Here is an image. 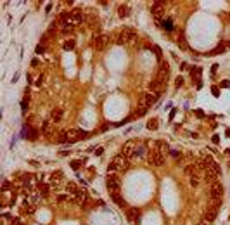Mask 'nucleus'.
Segmentation results:
<instances>
[{"label":"nucleus","mask_w":230,"mask_h":225,"mask_svg":"<svg viewBox=\"0 0 230 225\" xmlns=\"http://www.w3.org/2000/svg\"><path fill=\"white\" fill-rule=\"evenodd\" d=\"M130 168V159L126 156H123V154H118L113 158V161L107 164V171L109 173H116L118 175V171H126Z\"/></svg>","instance_id":"f257e3e1"},{"label":"nucleus","mask_w":230,"mask_h":225,"mask_svg":"<svg viewBox=\"0 0 230 225\" xmlns=\"http://www.w3.org/2000/svg\"><path fill=\"white\" fill-rule=\"evenodd\" d=\"M81 137H87V134L81 132L80 128H69V130H62V134L59 135L57 142H59V144H71L74 140L81 139Z\"/></svg>","instance_id":"f03ea898"},{"label":"nucleus","mask_w":230,"mask_h":225,"mask_svg":"<svg viewBox=\"0 0 230 225\" xmlns=\"http://www.w3.org/2000/svg\"><path fill=\"white\" fill-rule=\"evenodd\" d=\"M137 38H139V35L133 28H123L118 33V43L120 45H133L137 42Z\"/></svg>","instance_id":"7ed1b4c3"},{"label":"nucleus","mask_w":230,"mask_h":225,"mask_svg":"<svg viewBox=\"0 0 230 225\" xmlns=\"http://www.w3.org/2000/svg\"><path fill=\"white\" fill-rule=\"evenodd\" d=\"M220 164L218 163H209V164H206L204 166V171H202V178H204L206 182H209V184H215L218 182V177H220Z\"/></svg>","instance_id":"20e7f679"},{"label":"nucleus","mask_w":230,"mask_h":225,"mask_svg":"<svg viewBox=\"0 0 230 225\" xmlns=\"http://www.w3.org/2000/svg\"><path fill=\"white\" fill-rule=\"evenodd\" d=\"M106 185H107L109 192H120V187H121L120 175H116V173H107V177H106Z\"/></svg>","instance_id":"39448f33"},{"label":"nucleus","mask_w":230,"mask_h":225,"mask_svg":"<svg viewBox=\"0 0 230 225\" xmlns=\"http://www.w3.org/2000/svg\"><path fill=\"white\" fill-rule=\"evenodd\" d=\"M164 11H166V2H154L151 5V12L157 25H161V18L164 16Z\"/></svg>","instance_id":"423d86ee"},{"label":"nucleus","mask_w":230,"mask_h":225,"mask_svg":"<svg viewBox=\"0 0 230 225\" xmlns=\"http://www.w3.org/2000/svg\"><path fill=\"white\" fill-rule=\"evenodd\" d=\"M147 163L151 166H163L164 164V154H161L159 151H151L147 152Z\"/></svg>","instance_id":"0eeeda50"},{"label":"nucleus","mask_w":230,"mask_h":225,"mask_svg":"<svg viewBox=\"0 0 230 225\" xmlns=\"http://www.w3.org/2000/svg\"><path fill=\"white\" fill-rule=\"evenodd\" d=\"M156 80H159V81H163V83H166L169 80V66L166 61H161L159 62V71H157L156 74Z\"/></svg>","instance_id":"6e6552de"},{"label":"nucleus","mask_w":230,"mask_h":225,"mask_svg":"<svg viewBox=\"0 0 230 225\" xmlns=\"http://www.w3.org/2000/svg\"><path fill=\"white\" fill-rule=\"evenodd\" d=\"M156 101H157V97L154 95V94H151V92H149V94H142V95H140V101H139V108L149 109Z\"/></svg>","instance_id":"1a4fd4ad"},{"label":"nucleus","mask_w":230,"mask_h":225,"mask_svg":"<svg viewBox=\"0 0 230 225\" xmlns=\"http://www.w3.org/2000/svg\"><path fill=\"white\" fill-rule=\"evenodd\" d=\"M107 43H109L107 35H97V37H94V40H92V47L95 50H104L107 47Z\"/></svg>","instance_id":"9d476101"},{"label":"nucleus","mask_w":230,"mask_h":225,"mask_svg":"<svg viewBox=\"0 0 230 225\" xmlns=\"http://www.w3.org/2000/svg\"><path fill=\"white\" fill-rule=\"evenodd\" d=\"M164 88H166V83H163V81H159V80H152L151 83H149V92L151 94H154L156 97H159L161 94L164 92Z\"/></svg>","instance_id":"9b49d317"},{"label":"nucleus","mask_w":230,"mask_h":225,"mask_svg":"<svg viewBox=\"0 0 230 225\" xmlns=\"http://www.w3.org/2000/svg\"><path fill=\"white\" fill-rule=\"evenodd\" d=\"M225 189L222 185V182H215L209 185V194H211L213 199H222V196H223Z\"/></svg>","instance_id":"f8f14e48"},{"label":"nucleus","mask_w":230,"mask_h":225,"mask_svg":"<svg viewBox=\"0 0 230 225\" xmlns=\"http://www.w3.org/2000/svg\"><path fill=\"white\" fill-rule=\"evenodd\" d=\"M81 23H85V14H83V11L74 9V11L71 12V25H73V26H78V25H81Z\"/></svg>","instance_id":"ddd939ff"},{"label":"nucleus","mask_w":230,"mask_h":225,"mask_svg":"<svg viewBox=\"0 0 230 225\" xmlns=\"http://www.w3.org/2000/svg\"><path fill=\"white\" fill-rule=\"evenodd\" d=\"M135 147H137V142H135V140H128L126 144L123 146V149H121V154L126 156V158L130 159L132 158V154H133V151H135Z\"/></svg>","instance_id":"4468645a"},{"label":"nucleus","mask_w":230,"mask_h":225,"mask_svg":"<svg viewBox=\"0 0 230 225\" xmlns=\"http://www.w3.org/2000/svg\"><path fill=\"white\" fill-rule=\"evenodd\" d=\"M142 158H147V149H145V146H142V144H137V147H135V151H133L132 158H130V161L132 159H142Z\"/></svg>","instance_id":"2eb2a0df"},{"label":"nucleus","mask_w":230,"mask_h":225,"mask_svg":"<svg viewBox=\"0 0 230 225\" xmlns=\"http://www.w3.org/2000/svg\"><path fill=\"white\" fill-rule=\"evenodd\" d=\"M62 182V171L61 170H57V171H54L52 175H50V178H48V185L54 189V187H59V184Z\"/></svg>","instance_id":"dca6fc26"},{"label":"nucleus","mask_w":230,"mask_h":225,"mask_svg":"<svg viewBox=\"0 0 230 225\" xmlns=\"http://www.w3.org/2000/svg\"><path fill=\"white\" fill-rule=\"evenodd\" d=\"M126 218L133 223H139L140 220V210L139 208H126Z\"/></svg>","instance_id":"f3484780"},{"label":"nucleus","mask_w":230,"mask_h":225,"mask_svg":"<svg viewBox=\"0 0 230 225\" xmlns=\"http://www.w3.org/2000/svg\"><path fill=\"white\" fill-rule=\"evenodd\" d=\"M109 196H111V199L114 201L120 208H126V201L123 199V196H121L120 192H109Z\"/></svg>","instance_id":"a211bd4d"},{"label":"nucleus","mask_w":230,"mask_h":225,"mask_svg":"<svg viewBox=\"0 0 230 225\" xmlns=\"http://www.w3.org/2000/svg\"><path fill=\"white\" fill-rule=\"evenodd\" d=\"M62 116H64V111L61 109V108H54V109H52V113H50V121L57 123V121H61V120H62Z\"/></svg>","instance_id":"6ab92c4d"},{"label":"nucleus","mask_w":230,"mask_h":225,"mask_svg":"<svg viewBox=\"0 0 230 225\" xmlns=\"http://www.w3.org/2000/svg\"><path fill=\"white\" fill-rule=\"evenodd\" d=\"M216 215H218V208L216 206L208 208L206 213H204V220H206V222H213V220L216 218Z\"/></svg>","instance_id":"aec40b11"},{"label":"nucleus","mask_w":230,"mask_h":225,"mask_svg":"<svg viewBox=\"0 0 230 225\" xmlns=\"http://www.w3.org/2000/svg\"><path fill=\"white\" fill-rule=\"evenodd\" d=\"M227 49H230V42H222V43L216 47V49L209 50L208 54H209V55H216V54H222V52H225Z\"/></svg>","instance_id":"412c9836"},{"label":"nucleus","mask_w":230,"mask_h":225,"mask_svg":"<svg viewBox=\"0 0 230 225\" xmlns=\"http://www.w3.org/2000/svg\"><path fill=\"white\" fill-rule=\"evenodd\" d=\"M19 211H21V215H33V213H35V206H33V204H30L28 201L24 199L23 206H21V210H19Z\"/></svg>","instance_id":"4be33fe9"},{"label":"nucleus","mask_w":230,"mask_h":225,"mask_svg":"<svg viewBox=\"0 0 230 225\" xmlns=\"http://www.w3.org/2000/svg\"><path fill=\"white\" fill-rule=\"evenodd\" d=\"M118 16H120L121 19H125L130 16V7L126 5V4H121L120 7H118Z\"/></svg>","instance_id":"5701e85b"},{"label":"nucleus","mask_w":230,"mask_h":225,"mask_svg":"<svg viewBox=\"0 0 230 225\" xmlns=\"http://www.w3.org/2000/svg\"><path fill=\"white\" fill-rule=\"evenodd\" d=\"M156 151H159L161 154H164V152H169L168 142H164V140H157V142H156Z\"/></svg>","instance_id":"b1692460"},{"label":"nucleus","mask_w":230,"mask_h":225,"mask_svg":"<svg viewBox=\"0 0 230 225\" xmlns=\"http://www.w3.org/2000/svg\"><path fill=\"white\" fill-rule=\"evenodd\" d=\"M28 108H30V90L26 88V90H24V97H23V101H21V109L26 111Z\"/></svg>","instance_id":"393cba45"},{"label":"nucleus","mask_w":230,"mask_h":225,"mask_svg":"<svg viewBox=\"0 0 230 225\" xmlns=\"http://www.w3.org/2000/svg\"><path fill=\"white\" fill-rule=\"evenodd\" d=\"M147 111H149V109H144V108H139V109H135L132 114H130V118H128L126 121H130V120H135V118H140V116H144Z\"/></svg>","instance_id":"a878e982"},{"label":"nucleus","mask_w":230,"mask_h":225,"mask_svg":"<svg viewBox=\"0 0 230 225\" xmlns=\"http://www.w3.org/2000/svg\"><path fill=\"white\" fill-rule=\"evenodd\" d=\"M201 178H202V171H199V173L192 175V177H190V185H192V187H199Z\"/></svg>","instance_id":"bb28decb"},{"label":"nucleus","mask_w":230,"mask_h":225,"mask_svg":"<svg viewBox=\"0 0 230 225\" xmlns=\"http://www.w3.org/2000/svg\"><path fill=\"white\" fill-rule=\"evenodd\" d=\"M50 132H52V121L48 120V121H45L42 125V134L45 135V137H50Z\"/></svg>","instance_id":"cd10ccee"},{"label":"nucleus","mask_w":230,"mask_h":225,"mask_svg":"<svg viewBox=\"0 0 230 225\" xmlns=\"http://www.w3.org/2000/svg\"><path fill=\"white\" fill-rule=\"evenodd\" d=\"M66 190L69 192V194L76 196V194H78V190H80V187H78V185H76L74 182H67V185H66Z\"/></svg>","instance_id":"c85d7f7f"},{"label":"nucleus","mask_w":230,"mask_h":225,"mask_svg":"<svg viewBox=\"0 0 230 225\" xmlns=\"http://www.w3.org/2000/svg\"><path fill=\"white\" fill-rule=\"evenodd\" d=\"M38 189H40V196L47 197V196H48V190H50L52 187H50L48 184H42V182H40V184H38Z\"/></svg>","instance_id":"c756f323"},{"label":"nucleus","mask_w":230,"mask_h":225,"mask_svg":"<svg viewBox=\"0 0 230 225\" xmlns=\"http://www.w3.org/2000/svg\"><path fill=\"white\" fill-rule=\"evenodd\" d=\"M85 163H87V159H85V158L83 159H74V161H71V168H73V170H80Z\"/></svg>","instance_id":"7c9ffc66"},{"label":"nucleus","mask_w":230,"mask_h":225,"mask_svg":"<svg viewBox=\"0 0 230 225\" xmlns=\"http://www.w3.org/2000/svg\"><path fill=\"white\" fill-rule=\"evenodd\" d=\"M74 47H76V42H74L73 38L66 40V42H64V45H62V49H64V50H74Z\"/></svg>","instance_id":"2f4dec72"},{"label":"nucleus","mask_w":230,"mask_h":225,"mask_svg":"<svg viewBox=\"0 0 230 225\" xmlns=\"http://www.w3.org/2000/svg\"><path fill=\"white\" fill-rule=\"evenodd\" d=\"M157 125H159L157 118H151V120L147 121V130H157Z\"/></svg>","instance_id":"473e14b6"},{"label":"nucleus","mask_w":230,"mask_h":225,"mask_svg":"<svg viewBox=\"0 0 230 225\" xmlns=\"http://www.w3.org/2000/svg\"><path fill=\"white\" fill-rule=\"evenodd\" d=\"M161 25H163V28H164L166 31H173V21H171L169 18H166L163 23H161Z\"/></svg>","instance_id":"72a5a7b5"},{"label":"nucleus","mask_w":230,"mask_h":225,"mask_svg":"<svg viewBox=\"0 0 230 225\" xmlns=\"http://www.w3.org/2000/svg\"><path fill=\"white\" fill-rule=\"evenodd\" d=\"M38 135H40V130H38V128H35V127H31L28 140H36V139H38Z\"/></svg>","instance_id":"f704fd0d"},{"label":"nucleus","mask_w":230,"mask_h":225,"mask_svg":"<svg viewBox=\"0 0 230 225\" xmlns=\"http://www.w3.org/2000/svg\"><path fill=\"white\" fill-rule=\"evenodd\" d=\"M30 130H31L30 123H24V125H23V132H21V135H23L24 139H28V137H30Z\"/></svg>","instance_id":"c9c22d12"},{"label":"nucleus","mask_w":230,"mask_h":225,"mask_svg":"<svg viewBox=\"0 0 230 225\" xmlns=\"http://www.w3.org/2000/svg\"><path fill=\"white\" fill-rule=\"evenodd\" d=\"M199 73H201V68H197V66H192V68H190V76L194 74V78H197V76H199Z\"/></svg>","instance_id":"e433bc0d"},{"label":"nucleus","mask_w":230,"mask_h":225,"mask_svg":"<svg viewBox=\"0 0 230 225\" xmlns=\"http://www.w3.org/2000/svg\"><path fill=\"white\" fill-rule=\"evenodd\" d=\"M74 28H76V26H73V25H66V26H62V30H61V31L67 35V33H71V31L74 30Z\"/></svg>","instance_id":"4c0bfd02"},{"label":"nucleus","mask_w":230,"mask_h":225,"mask_svg":"<svg viewBox=\"0 0 230 225\" xmlns=\"http://www.w3.org/2000/svg\"><path fill=\"white\" fill-rule=\"evenodd\" d=\"M35 52L36 54H43V52H45V45H43V43H38L36 49H35Z\"/></svg>","instance_id":"58836bf2"},{"label":"nucleus","mask_w":230,"mask_h":225,"mask_svg":"<svg viewBox=\"0 0 230 225\" xmlns=\"http://www.w3.org/2000/svg\"><path fill=\"white\" fill-rule=\"evenodd\" d=\"M43 80H45V74H40V76H38V78H36V81H35V85L36 87H40L43 83Z\"/></svg>","instance_id":"ea45409f"},{"label":"nucleus","mask_w":230,"mask_h":225,"mask_svg":"<svg viewBox=\"0 0 230 225\" xmlns=\"http://www.w3.org/2000/svg\"><path fill=\"white\" fill-rule=\"evenodd\" d=\"M11 225H23V220L18 218V217L16 218H11Z\"/></svg>","instance_id":"a19ab883"},{"label":"nucleus","mask_w":230,"mask_h":225,"mask_svg":"<svg viewBox=\"0 0 230 225\" xmlns=\"http://www.w3.org/2000/svg\"><path fill=\"white\" fill-rule=\"evenodd\" d=\"M67 199H69V196H66V194L57 196V203H64V201H67Z\"/></svg>","instance_id":"79ce46f5"},{"label":"nucleus","mask_w":230,"mask_h":225,"mask_svg":"<svg viewBox=\"0 0 230 225\" xmlns=\"http://www.w3.org/2000/svg\"><path fill=\"white\" fill-rule=\"evenodd\" d=\"M182 85H183V78H182V76H178V78L175 80V87H176V88H180Z\"/></svg>","instance_id":"37998d69"},{"label":"nucleus","mask_w":230,"mask_h":225,"mask_svg":"<svg viewBox=\"0 0 230 225\" xmlns=\"http://www.w3.org/2000/svg\"><path fill=\"white\" fill-rule=\"evenodd\" d=\"M9 189H12V184L11 182H4V185H2V190H4V192H5V190H9Z\"/></svg>","instance_id":"c03bdc74"},{"label":"nucleus","mask_w":230,"mask_h":225,"mask_svg":"<svg viewBox=\"0 0 230 225\" xmlns=\"http://www.w3.org/2000/svg\"><path fill=\"white\" fill-rule=\"evenodd\" d=\"M196 114L199 116V118H204V113H202L201 109H196Z\"/></svg>","instance_id":"a18cd8bd"},{"label":"nucleus","mask_w":230,"mask_h":225,"mask_svg":"<svg viewBox=\"0 0 230 225\" xmlns=\"http://www.w3.org/2000/svg\"><path fill=\"white\" fill-rule=\"evenodd\" d=\"M218 94H220V92H218V87H213V95L218 97Z\"/></svg>","instance_id":"49530a36"},{"label":"nucleus","mask_w":230,"mask_h":225,"mask_svg":"<svg viewBox=\"0 0 230 225\" xmlns=\"http://www.w3.org/2000/svg\"><path fill=\"white\" fill-rule=\"evenodd\" d=\"M50 11H52V4H47V7H45V12H50Z\"/></svg>","instance_id":"de8ad7c7"},{"label":"nucleus","mask_w":230,"mask_h":225,"mask_svg":"<svg viewBox=\"0 0 230 225\" xmlns=\"http://www.w3.org/2000/svg\"><path fill=\"white\" fill-rule=\"evenodd\" d=\"M102 152H104V149H102V147H99V149H97V151H95V156H100Z\"/></svg>","instance_id":"09e8293b"},{"label":"nucleus","mask_w":230,"mask_h":225,"mask_svg":"<svg viewBox=\"0 0 230 225\" xmlns=\"http://www.w3.org/2000/svg\"><path fill=\"white\" fill-rule=\"evenodd\" d=\"M222 87H225V88H227V87H230V81H228V80H225V81H222Z\"/></svg>","instance_id":"8fccbe9b"},{"label":"nucleus","mask_w":230,"mask_h":225,"mask_svg":"<svg viewBox=\"0 0 230 225\" xmlns=\"http://www.w3.org/2000/svg\"><path fill=\"white\" fill-rule=\"evenodd\" d=\"M216 69H218V64H213L211 66V73H216Z\"/></svg>","instance_id":"3c124183"}]
</instances>
